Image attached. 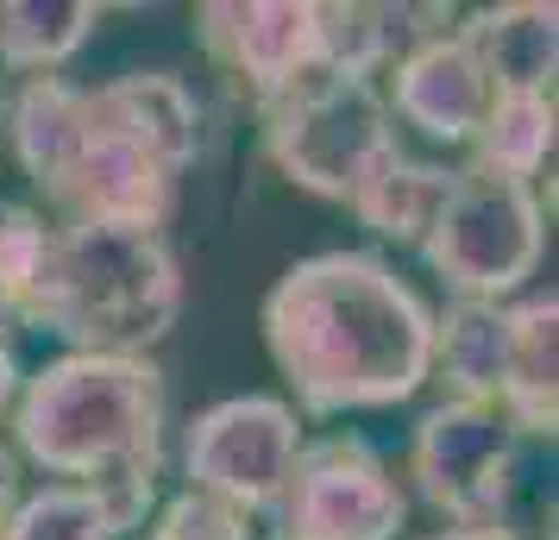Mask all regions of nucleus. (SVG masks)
Returning a JSON list of instances; mask_svg holds the SVG:
<instances>
[{
  "label": "nucleus",
  "instance_id": "b1692460",
  "mask_svg": "<svg viewBox=\"0 0 559 540\" xmlns=\"http://www.w3.org/2000/svg\"><path fill=\"white\" fill-rule=\"evenodd\" d=\"M0 132H7V88H0Z\"/></svg>",
  "mask_w": 559,
  "mask_h": 540
},
{
  "label": "nucleus",
  "instance_id": "0eeeda50",
  "mask_svg": "<svg viewBox=\"0 0 559 540\" xmlns=\"http://www.w3.org/2000/svg\"><path fill=\"white\" fill-rule=\"evenodd\" d=\"M408 478L433 515L453 528H503V509L522 478V434L497 403H440L415 421Z\"/></svg>",
  "mask_w": 559,
  "mask_h": 540
},
{
  "label": "nucleus",
  "instance_id": "f03ea898",
  "mask_svg": "<svg viewBox=\"0 0 559 540\" xmlns=\"http://www.w3.org/2000/svg\"><path fill=\"white\" fill-rule=\"evenodd\" d=\"M264 346L308 415L390 409L428 384L433 314L371 252H314L264 296Z\"/></svg>",
  "mask_w": 559,
  "mask_h": 540
},
{
  "label": "nucleus",
  "instance_id": "aec40b11",
  "mask_svg": "<svg viewBox=\"0 0 559 540\" xmlns=\"http://www.w3.org/2000/svg\"><path fill=\"white\" fill-rule=\"evenodd\" d=\"M20 509V459L0 446V528H7V515Z\"/></svg>",
  "mask_w": 559,
  "mask_h": 540
},
{
  "label": "nucleus",
  "instance_id": "6ab92c4d",
  "mask_svg": "<svg viewBox=\"0 0 559 540\" xmlns=\"http://www.w3.org/2000/svg\"><path fill=\"white\" fill-rule=\"evenodd\" d=\"M145 540H252V515L227 509L202 490H182V496L164 503V515L152 521Z\"/></svg>",
  "mask_w": 559,
  "mask_h": 540
},
{
  "label": "nucleus",
  "instance_id": "2eb2a0df",
  "mask_svg": "<svg viewBox=\"0 0 559 540\" xmlns=\"http://www.w3.org/2000/svg\"><path fill=\"white\" fill-rule=\"evenodd\" d=\"M503 346H509L503 302H465V296H453L447 309L433 314L428 377L440 371V384L453 389V403H497V389H503Z\"/></svg>",
  "mask_w": 559,
  "mask_h": 540
},
{
  "label": "nucleus",
  "instance_id": "9b49d317",
  "mask_svg": "<svg viewBox=\"0 0 559 540\" xmlns=\"http://www.w3.org/2000/svg\"><path fill=\"white\" fill-rule=\"evenodd\" d=\"M383 107H396L408 127H421L440 145H472V132L490 113V82L459 45V32H433L396 57V82Z\"/></svg>",
  "mask_w": 559,
  "mask_h": 540
},
{
  "label": "nucleus",
  "instance_id": "ddd939ff",
  "mask_svg": "<svg viewBox=\"0 0 559 540\" xmlns=\"http://www.w3.org/2000/svg\"><path fill=\"white\" fill-rule=\"evenodd\" d=\"M459 45L497 95H554V63H559V13L540 0H509V7H478Z\"/></svg>",
  "mask_w": 559,
  "mask_h": 540
},
{
  "label": "nucleus",
  "instance_id": "9d476101",
  "mask_svg": "<svg viewBox=\"0 0 559 540\" xmlns=\"http://www.w3.org/2000/svg\"><path fill=\"white\" fill-rule=\"evenodd\" d=\"M195 38L252 107L321 63L314 0H214L195 7Z\"/></svg>",
  "mask_w": 559,
  "mask_h": 540
},
{
  "label": "nucleus",
  "instance_id": "5701e85b",
  "mask_svg": "<svg viewBox=\"0 0 559 540\" xmlns=\"http://www.w3.org/2000/svg\"><path fill=\"white\" fill-rule=\"evenodd\" d=\"M20 327H13V314H7V302H0V339H13Z\"/></svg>",
  "mask_w": 559,
  "mask_h": 540
},
{
  "label": "nucleus",
  "instance_id": "20e7f679",
  "mask_svg": "<svg viewBox=\"0 0 559 540\" xmlns=\"http://www.w3.org/2000/svg\"><path fill=\"white\" fill-rule=\"evenodd\" d=\"M164 371L152 359L63 352L13 396V440L38 471L102 496L114 535L145 521L164 478Z\"/></svg>",
  "mask_w": 559,
  "mask_h": 540
},
{
  "label": "nucleus",
  "instance_id": "dca6fc26",
  "mask_svg": "<svg viewBox=\"0 0 559 540\" xmlns=\"http://www.w3.org/2000/svg\"><path fill=\"white\" fill-rule=\"evenodd\" d=\"M102 26L95 0H7L0 7V76H51Z\"/></svg>",
  "mask_w": 559,
  "mask_h": 540
},
{
  "label": "nucleus",
  "instance_id": "f257e3e1",
  "mask_svg": "<svg viewBox=\"0 0 559 540\" xmlns=\"http://www.w3.org/2000/svg\"><path fill=\"white\" fill-rule=\"evenodd\" d=\"M13 157L57 227H157L177 177L202 152V107L170 70H132L102 88L32 76L7 95Z\"/></svg>",
  "mask_w": 559,
  "mask_h": 540
},
{
  "label": "nucleus",
  "instance_id": "a211bd4d",
  "mask_svg": "<svg viewBox=\"0 0 559 540\" xmlns=\"http://www.w3.org/2000/svg\"><path fill=\"white\" fill-rule=\"evenodd\" d=\"M0 540H114V521H107L102 496L76 484H45L38 496H20Z\"/></svg>",
  "mask_w": 559,
  "mask_h": 540
},
{
  "label": "nucleus",
  "instance_id": "7ed1b4c3",
  "mask_svg": "<svg viewBox=\"0 0 559 540\" xmlns=\"http://www.w3.org/2000/svg\"><path fill=\"white\" fill-rule=\"evenodd\" d=\"M0 302L13 327H45L70 352L145 359L177 327L182 277L157 227H51L0 202Z\"/></svg>",
  "mask_w": 559,
  "mask_h": 540
},
{
  "label": "nucleus",
  "instance_id": "4be33fe9",
  "mask_svg": "<svg viewBox=\"0 0 559 540\" xmlns=\"http://www.w3.org/2000/svg\"><path fill=\"white\" fill-rule=\"evenodd\" d=\"M433 540H522L515 528H447V535H433Z\"/></svg>",
  "mask_w": 559,
  "mask_h": 540
},
{
  "label": "nucleus",
  "instance_id": "4468645a",
  "mask_svg": "<svg viewBox=\"0 0 559 540\" xmlns=\"http://www.w3.org/2000/svg\"><path fill=\"white\" fill-rule=\"evenodd\" d=\"M453 189V170L440 164H415L403 145L390 152L358 177V189L346 195V207L358 214V227H371L378 239H396V245H421V232L433 227V214Z\"/></svg>",
  "mask_w": 559,
  "mask_h": 540
},
{
  "label": "nucleus",
  "instance_id": "f8f14e48",
  "mask_svg": "<svg viewBox=\"0 0 559 540\" xmlns=\"http://www.w3.org/2000/svg\"><path fill=\"white\" fill-rule=\"evenodd\" d=\"M509 346H503V389L497 409L509 415V428L522 440H554L559 428V296L534 289L522 302L503 309Z\"/></svg>",
  "mask_w": 559,
  "mask_h": 540
},
{
  "label": "nucleus",
  "instance_id": "f3484780",
  "mask_svg": "<svg viewBox=\"0 0 559 540\" xmlns=\"http://www.w3.org/2000/svg\"><path fill=\"white\" fill-rule=\"evenodd\" d=\"M547 157H554V95H497L484 127L472 132V164L534 189Z\"/></svg>",
  "mask_w": 559,
  "mask_h": 540
},
{
  "label": "nucleus",
  "instance_id": "39448f33",
  "mask_svg": "<svg viewBox=\"0 0 559 540\" xmlns=\"http://www.w3.org/2000/svg\"><path fill=\"white\" fill-rule=\"evenodd\" d=\"M258 139L283 182H296L321 202H346L358 177L396 145V127H390L378 82L314 63L271 101H258Z\"/></svg>",
  "mask_w": 559,
  "mask_h": 540
},
{
  "label": "nucleus",
  "instance_id": "1a4fd4ad",
  "mask_svg": "<svg viewBox=\"0 0 559 540\" xmlns=\"http://www.w3.org/2000/svg\"><path fill=\"white\" fill-rule=\"evenodd\" d=\"M302 453L296 409L277 396H227L189 421L182 440V471L189 490H202L214 503L239 515H271L283 503L289 465Z\"/></svg>",
  "mask_w": 559,
  "mask_h": 540
},
{
  "label": "nucleus",
  "instance_id": "423d86ee",
  "mask_svg": "<svg viewBox=\"0 0 559 540\" xmlns=\"http://www.w3.org/2000/svg\"><path fill=\"white\" fill-rule=\"evenodd\" d=\"M415 252L428 257V271L453 296L503 302L540 271V252H547L540 189L465 164V170H453V189H447V202Z\"/></svg>",
  "mask_w": 559,
  "mask_h": 540
},
{
  "label": "nucleus",
  "instance_id": "412c9836",
  "mask_svg": "<svg viewBox=\"0 0 559 540\" xmlns=\"http://www.w3.org/2000/svg\"><path fill=\"white\" fill-rule=\"evenodd\" d=\"M20 359H13V339H0V415L13 409V396H20Z\"/></svg>",
  "mask_w": 559,
  "mask_h": 540
},
{
  "label": "nucleus",
  "instance_id": "6e6552de",
  "mask_svg": "<svg viewBox=\"0 0 559 540\" xmlns=\"http://www.w3.org/2000/svg\"><path fill=\"white\" fill-rule=\"evenodd\" d=\"M271 521L283 540H396L408 521V496L371 440L328 434L296 453Z\"/></svg>",
  "mask_w": 559,
  "mask_h": 540
}]
</instances>
